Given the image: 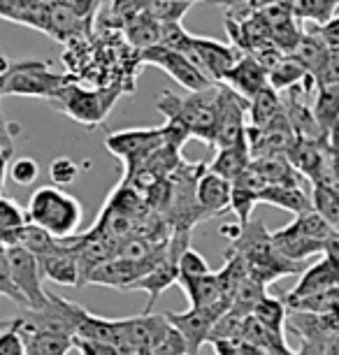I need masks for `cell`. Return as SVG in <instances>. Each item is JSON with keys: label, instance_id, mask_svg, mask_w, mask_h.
Wrapping results in <instances>:
<instances>
[{"label": "cell", "instance_id": "1", "mask_svg": "<svg viewBox=\"0 0 339 355\" xmlns=\"http://www.w3.org/2000/svg\"><path fill=\"white\" fill-rule=\"evenodd\" d=\"M225 253L242 258L249 277L263 286H270L272 281L281 277H295V274L302 277L309 270L307 263H293L277 251L275 242H272V232H268L261 218H251L247 225H242V234L235 242H230Z\"/></svg>", "mask_w": 339, "mask_h": 355}, {"label": "cell", "instance_id": "2", "mask_svg": "<svg viewBox=\"0 0 339 355\" xmlns=\"http://www.w3.org/2000/svg\"><path fill=\"white\" fill-rule=\"evenodd\" d=\"M218 91H221V84L202 93H189L186 98L172 91H161L156 98V110L165 116V123L179 125L191 137L214 146L218 125Z\"/></svg>", "mask_w": 339, "mask_h": 355}, {"label": "cell", "instance_id": "3", "mask_svg": "<svg viewBox=\"0 0 339 355\" xmlns=\"http://www.w3.org/2000/svg\"><path fill=\"white\" fill-rule=\"evenodd\" d=\"M28 218L33 225L42 227L51 237L68 242L77 237L84 209L77 198L68 196L58 186H40L28 200Z\"/></svg>", "mask_w": 339, "mask_h": 355}, {"label": "cell", "instance_id": "4", "mask_svg": "<svg viewBox=\"0 0 339 355\" xmlns=\"http://www.w3.org/2000/svg\"><path fill=\"white\" fill-rule=\"evenodd\" d=\"M0 96H24V98H56L58 91L68 86V77L51 70L49 61H19L12 63L8 56H0Z\"/></svg>", "mask_w": 339, "mask_h": 355}, {"label": "cell", "instance_id": "5", "mask_svg": "<svg viewBox=\"0 0 339 355\" xmlns=\"http://www.w3.org/2000/svg\"><path fill=\"white\" fill-rule=\"evenodd\" d=\"M168 144L165 139V128H132V130H119L112 132L105 139L110 153L123 160L125 174H135L147 165V160L154 156L158 149Z\"/></svg>", "mask_w": 339, "mask_h": 355}, {"label": "cell", "instance_id": "6", "mask_svg": "<svg viewBox=\"0 0 339 355\" xmlns=\"http://www.w3.org/2000/svg\"><path fill=\"white\" fill-rule=\"evenodd\" d=\"M0 267L8 270L15 286L31 302V311L44 309L46 302H49V293L42 288V265H40V260L31 251L21 249V246H3V251H0Z\"/></svg>", "mask_w": 339, "mask_h": 355}, {"label": "cell", "instance_id": "7", "mask_svg": "<svg viewBox=\"0 0 339 355\" xmlns=\"http://www.w3.org/2000/svg\"><path fill=\"white\" fill-rule=\"evenodd\" d=\"M114 100H116V93H112V91H86L82 86L68 84L63 91H58L56 98H51L49 103L54 105V110L68 114L70 119L93 128V125L105 121V116H107V112L112 110Z\"/></svg>", "mask_w": 339, "mask_h": 355}, {"label": "cell", "instance_id": "8", "mask_svg": "<svg viewBox=\"0 0 339 355\" xmlns=\"http://www.w3.org/2000/svg\"><path fill=\"white\" fill-rule=\"evenodd\" d=\"M189 61L209 79L211 84H221L223 77L239 63L244 53H239L232 44H223L218 40L191 35V42L186 46Z\"/></svg>", "mask_w": 339, "mask_h": 355}, {"label": "cell", "instance_id": "9", "mask_svg": "<svg viewBox=\"0 0 339 355\" xmlns=\"http://www.w3.org/2000/svg\"><path fill=\"white\" fill-rule=\"evenodd\" d=\"M137 61L144 65H156V68H161L165 75H170L177 84H182L189 93H202L211 89V86H216L189 61L186 53L168 49V46L158 44V46H151L147 51H139Z\"/></svg>", "mask_w": 339, "mask_h": 355}, {"label": "cell", "instance_id": "10", "mask_svg": "<svg viewBox=\"0 0 339 355\" xmlns=\"http://www.w3.org/2000/svg\"><path fill=\"white\" fill-rule=\"evenodd\" d=\"M228 311H230L228 306L218 304V306H209V309H189L182 313L168 311L165 316H168L172 327L184 337L189 355H200V348L205 346V341L211 339V332H214L218 318L225 316Z\"/></svg>", "mask_w": 339, "mask_h": 355}, {"label": "cell", "instance_id": "11", "mask_svg": "<svg viewBox=\"0 0 339 355\" xmlns=\"http://www.w3.org/2000/svg\"><path fill=\"white\" fill-rule=\"evenodd\" d=\"M263 17L268 21L270 35L275 40V44L286 56H293L304 37V28L293 17L290 0H281V3L279 0H268L263 5Z\"/></svg>", "mask_w": 339, "mask_h": 355}, {"label": "cell", "instance_id": "12", "mask_svg": "<svg viewBox=\"0 0 339 355\" xmlns=\"http://www.w3.org/2000/svg\"><path fill=\"white\" fill-rule=\"evenodd\" d=\"M221 84L228 86L230 91H235L237 96H242L247 103H251L261 91L270 89L268 70H265L254 56L239 58V63L223 77Z\"/></svg>", "mask_w": 339, "mask_h": 355}, {"label": "cell", "instance_id": "13", "mask_svg": "<svg viewBox=\"0 0 339 355\" xmlns=\"http://www.w3.org/2000/svg\"><path fill=\"white\" fill-rule=\"evenodd\" d=\"M5 325L21 334V339L26 344V355H68L72 348H75V339L68 337V334L35 330V327L26 325L21 316L15 320H8Z\"/></svg>", "mask_w": 339, "mask_h": 355}, {"label": "cell", "instance_id": "14", "mask_svg": "<svg viewBox=\"0 0 339 355\" xmlns=\"http://www.w3.org/2000/svg\"><path fill=\"white\" fill-rule=\"evenodd\" d=\"M149 272H151V267L147 265H137V263H130V260H123L116 256L114 260L98 267V270L86 279V284L116 288V291H132V286H135L137 281H142Z\"/></svg>", "mask_w": 339, "mask_h": 355}, {"label": "cell", "instance_id": "15", "mask_svg": "<svg viewBox=\"0 0 339 355\" xmlns=\"http://www.w3.org/2000/svg\"><path fill=\"white\" fill-rule=\"evenodd\" d=\"M0 17L5 21L28 26V28L49 35L51 3H42V0H3L0 3Z\"/></svg>", "mask_w": 339, "mask_h": 355}, {"label": "cell", "instance_id": "16", "mask_svg": "<svg viewBox=\"0 0 339 355\" xmlns=\"http://www.w3.org/2000/svg\"><path fill=\"white\" fill-rule=\"evenodd\" d=\"M339 288V263L323 256L318 263L309 265V270L302 274L300 281L288 295L293 297H309V295H323Z\"/></svg>", "mask_w": 339, "mask_h": 355}, {"label": "cell", "instance_id": "17", "mask_svg": "<svg viewBox=\"0 0 339 355\" xmlns=\"http://www.w3.org/2000/svg\"><path fill=\"white\" fill-rule=\"evenodd\" d=\"M198 205H200L207 220L221 216L223 211L232 209V184L225 182L218 174L209 172L207 167V172L198 182Z\"/></svg>", "mask_w": 339, "mask_h": 355}, {"label": "cell", "instance_id": "18", "mask_svg": "<svg viewBox=\"0 0 339 355\" xmlns=\"http://www.w3.org/2000/svg\"><path fill=\"white\" fill-rule=\"evenodd\" d=\"M40 265H42V274L44 279L54 281L58 286H84V277H82V267H79V258L75 249H72V242L68 239L65 249H61L54 256L40 258Z\"/></svg>", "mask_w": 339, "mask_h": 355}, {"label": "cell", "instance_id": "19", "mask_svg": "<svg viewBox=\"0 0 339 355\" xmlns=\"http://www.w3.org/2000/svg\"><path fill=\"white\" fill-rule=\"evenodd\" d=\"M182 286L184 295L189 297L191 306L189 309H209V306H228L223 295V286H221V277L218 272H211L207 277H198V279H179L177 281Z\"/></svg>", "mask_w": 339, "mask_h": 355}, {"label": "cell", "instance_id": "20", "mask_svg": "<svg viewBox=\"0 0 339 355\" xmlns=\"http://www.w3.org/2000/svg\"><path fill=\"white\" fill-rule=\"evenodd\" d=\"M93 31V21H86L68 8L65 0L51 3V26H49V37L56 42H75L77 37L89 35Z\"/></svg>", "mask_w": 339, "mask_h": 355}, {"label": "cell", "instance_id": "21", "mask_svg": "<svg viewBox=\"0 0 339 355\" xmlns=\"http://www.w3.org/2000/svg\"><path fill=\"white\" fill-rule=\"evenodd\" d=\"M258 205H270V207H279V209L290 211L293 216H302L314 209V202L307 193L302 191V186H268L261 193V200Z\"/></svg>", "mask_w": 339, "mask_h": 355}, {"label": "cell", "instance_id": "22", "mask_svg": "<svg viewBox=\"0 0 339 355\" xmlns=\"http://www.w3.org/2000/svg\"><path fill=\"white\" fill-rule=\"evenodd\" d=\"M251 151H249V142L244 139L242 144L232 146V149H225V151H216L214 160L207 165L209 172L218 174V177H223L225 182H235V179L242 177L244 172L251 167Z\"/></svg>", "mask_w": 339, "mask_h": 355}, {"label": "cell", "instance_id": "23", "mask_svg": "<svg viewBox=\"0 0 339 355\" xmlns=\"http://www.w3.org/2000/svg\"><path fill=\"white\" fill-rule=\"evenodd\" d=\"M147 5H144V10L139 12L137 17H132L123 28L125 37H128V42L137 49V53L147 51L151 46H158L161 44V37H163V24H158L156 19L149 15Z\"/></svg>", "mask_w": 339, "mask_h": 355}, {"label": "cell", "instance_id": "24", "mask_svg": "<svg viewBox=\"0 0 339 355\" xmlns=\"http://www.w3.org/2000/svg\"><path fill=\"white\" fill-rule=\"evenodd\" d=\"M330 51L332 49L323 42L321 35L316 33V28H311V31H304L302 42L293 56L309 70L311 77H316V82H321L325 65H328V58H330Z\"/></svg>", "mask_w": 339, "mask_h": 355}, {"label": "cell", "instance_id": "25", "mask_svg": "<svg viewBox=\"0 0 339 355\" xmlns=\"http://www.w3.org/2000/svg\"><path fill=\"white\" fill-rule=\"evenodd\" d=\"M314 116L325 137L339 125V84H318Z\"/></svg>", "mask_w": 339, "mask_h": 355}, {"label": "cell", "instance_id": "26", "mask_svg": "<svg viewBox=\"0 0 339 355\" xmlns=\"http://www.w3.org/2000/svg\"><path fill=\"white\" fill-rule=\"evenodd\" d=\"M309 70L304 68V65L297 61L295 56H284L281 61H279L275 68L268 72V79H270V89H275L279 96H284V93L293 91L295 86H300L307 82Z\"/></svg>", "mask_w": 339, "mask_h": 355}, {"label": "cell", "instance_id": "27", "mask_svg": "<svg viewBox=\"0 0 339 355\" xmlns=\"http://www.w3.org/2000/svg\"><path fill=\"white\" fill-rule=\"evenodd\" d=\"M251 165H254L272 186H300V182L304 179L288 160V156L261 158V160H254Z\"/></svg>", "mask_w": 339, "mask_h": 355}, {"label": "cell", "instance_id": "28", "mask_svg": "<svg viewBox=\"0 0 339 355\" xmlns=\"http://www.w3.org/2000/svg\"><path fill=\"white\" fill-rule=\"evenodd\" d=\"M284 112V100L275 89H265L249 103V125L251 128H268L279 114Z\"/></svg>", "mask_w": 339, "mask_h": 355}, {"label": "cell", "instance_id": "29", "mask_svg": "<svg viewBox=\"0 0 339 355\" xmlns=\"http://www.w3.org/2000/svg\"><path fill=\"white\" fill-rule=\"evenodd\" d=\"M290 10L297 21H311L321 28L337 17L339 0H290Z\"/></svg>", "mask_w": 339, "mask_h": 355}, {"label": "cell", "instance_id": "30", "mask_svg": "<svg viewBox=\"0 0 339 355\" xmlns=\"http://www.w3.org/2000/svg\"><path fill=\"white\" fill-rule=\"evenodd\" d=\"M286 230L293 232V234H300V237H307V239H316V242H325V244L337 234L335 227H332L316 209L302 214V216H295L288 225H286Z\"/></svg>", "mask_w": 339, "mask_h": 355}, {"label": "cell", "instance_id": "31", "mask_svg": "<svg viewBox=\"0 0 339 355\" xmlns=\"http://www.w3.org/2000/svg\"><path fill=\"white\" fill-rule=\"evenodd\" d=\"M288 316H290V311H288V306H286L284 297H270L268 295V297L261 300V304L254 309V318L258 323L284 339H286L284 325H288Z\"/></svg>", "mask_w": 339, "mask_h": 355}, {"label": "cell", "instance_id": "32", "mask_svg": "<svg viewBox=\"0 0 339 355\" xmlns=\"http://www.w3.org/2000/svg\"><path fill=\"white\" fill-rule=\"evenodd\" d=\"M265 288H268V286L258 284L256 279L247 277V279L242 281V284H239V288H237L230 311H235V313H239V316H244V318H251V316H254V309H256L258 304H261V300L268 297Z\"/></svg>", "mask_w": 339, "mask_h": 355}, {"label": "cell", "instance_id": "33", "mask_svg": "<svg viewBox=\"0 0 339 355\" xmlns=\"http://www.w3.org/2000/svg\"><path fill=\"white\" fill-rule=\"evenodd\" d=\"M311 202H314V209L337 230L339 227V189H332V186H314V191H311Z\"/></svg>", "mask_w": 339, "mask_h": 355}, {"label": "cell", "instance_id": "34", "mask_svg": "<svg viewBox=\"0 0 339 355\" xmlns=\"http://www.w3.org/2000/svg\"><path fill=\"white\" fill-rule=\"evenodd\" d=\"M193 0H151L147 5L149 15L156 19L158 24H182L186 12L193 10Z\"/></svg>", "mask_w": 339, "mask_h": 355}, {"label": "cell", "instance_id": "35", "mask_svg": "<svg viewBox=\"0 0 339 355\" xmlns=\"http://www.w3.org/2000/svg\"><path fill=\"white\" fill-rule=\"evenodd\" d=\"M28 223H31L28 209H24L21 205L15 202V198L5 196L3 202H0V227H3V234L19 232Z\"/></svg>", "mask_w": 339, "mask_h": 355}, {"label": "cell", "instance_id": "36", "mask_svg": "<svg viewBox=\"0 0 339 355\" xmlns=\"http://www.w3.org/2000/svg\"><path fill=\"white\" fill-rule=\"evenodd\" d=\"M247 320L244 316H239L235 311H228L225 316L218 318V323L214 325V332H211V344L216 341H242L244 337V327H247Z\"/></svg>", "mask_w": 339, "mask_h": 355}, {"label": "cell", "instance_id": "37", "mask_svg": "<svg viewBox=\"0 0 339 355\" xmlns=\"http://www.w3.org/2000/svg\"><path fill=\"white\" fill-rule=\"evenodd\" d=\"M8 177L17 186H31V184H35L37 177H40L37 160H33L28 156H17L15 160H12V165H10V170H8Z\"/></svg>", "mask_w": 339, "mask_h": 355}, {"label": "cell", "instance_id": "38", "mask_svg": "<svg viewBox=\"0 0 339 355\" xmlns=\"http://www.w3.org/2000/svg\"><path fill=\"white\" fill-rule=\"evenodd\" d=\"M207 274H211V267L195 249H189L179 260V279H198Z\"/></svg>", "mask_w": 339, "mask_h": 355}, {"label": "cell", "instance_id": "39", "mask_svg": "<svg viewBox=\"0 0 339 355\" xmlns=\"http://www.w3.org/2000/svg\"><path fill=\"white\" fill-rule=\"evenodd\" d=\"M49 177L54 186H68V184H75V179L79 177V165L77 160H72L68 156H61V158H54L49 165Z\"/></svg>", "mask_w": 339, "mask_h": 355}, {"label": "cell", "instance_id": "40", "mask_svg": "<svg viewBox=\"0 0 339 355\" xmlns=\"http://www.w3.org/2000/svg\"><path fill=\"white\" fill-rule=\"evenodd\" d=\"M142 355H189V348H186V341L182 334H179L175 327H170V332L165 334L154 348L144 351Z\"/></svg>", "mask_w": 339, "mask_h": 355}, {"label": "cell", "instance_id": "41", "mask_svg": "<svg viewBox=\"0 0 339 355\" xmlns=\"http://www.w3.org/2000/svg\"><path fill=\"white\" fill-rule=\"evenodd\" d=\"M19 132H21V128L17 123H3V179H8V170L12 160H15V135H19Z\"/></svg>", "mask_w": 339, "mask_h": 355}, {"label": "cell", "instance_id": "42", "mask_svg": "<svg viewBox=\"0 0 339 355\" xmlns=\"http://www.w3.org/2000/svg\"><path fill=\"white\" fill-rule=\"evenodd\" d=\"M75 351L79 355H121L116 346L105 344V341L82 339V337H75Z\"/></svg>", "mask_w": 339, "mask_h": 355}, {"label": "cell", "instance_id": "43", "mask_svg": "<svg viewBox=\"0 0 339 355\" xmlns=\"http://www.w3.org/2000/svg\"><path fill=\"white\" fill-rule=\"evenodd\" d=\"M0 355H26V344L21 334L5 325L3 337H0Z\"/></svg>", "mask_w": 339, "mask_h": 355}, {"label": "cell", "instance_id": "44", "mask_svg": "<svg viewBox=\"0 0 339 355\" xmlns=\"http://www.w3.org/2000/svg\"><path fill=\"white\" fill-rule=\"evenodd\" d=\"M314 28H316V26H314ZM316 33L321 35V40L330 46V49H339V15L332 19V21L321 26V28H316Z\"/></svg>", "mask_w": 339, "mask_h": 355}, {"label": "cell", "instance_id": "45", "mask_svg": "<svg viewBox=\"0 0 339 355\" xmlns=\"http://www.w3.org/2000/svg\"><path fill=\"white\" fill-rule=\"evenodd\" d=\"M318 84H339V49L330 51L328 65H325V72Z\"/></svg>", "mask_w": 339, "mask_h": 355}, {"label": "cell", "instance_id": "46", "mask_svg": "<svg viewBox=\"0 0 339 355\" xmlns=\"http://www.w3.org/2000/svg\"><path fill=\"white\" fill-rule=\"evenodd\" d=\"M330 163H332V177L339 184V125L330 132Z\"/></svg>", "mask_w": 339, "mask_h": 355}, {"label": "cell", "instance_id": "47", "mask_svg": "<svg viewBox=\"0 0 339 355\" xmlns=\"http://www.w3.org/2000/svg\"><path fill=\"white\" fill-rule=\"evenodd\" d=\"M295 355H328V353H325V348L318 346V344H311V341H300V348H297Z\"/></svg>", "mask_w": 339, "mask_h": 355}, {"label": "cell", "instance_id": "48", "mask_svg": "<svg viewBox=\"0 0 339 355\" xmlns=\"http://www.w3.org/2000/svg\"><path fill=\"white\" fill-rule=\"evenodd\" d=\"M337 237H339V227H337Z\"/></svg>", "mask_w": 339, "mask_h": 355}]
</instances>
